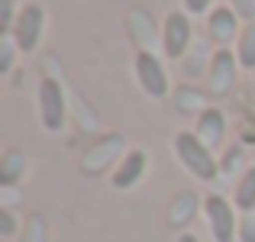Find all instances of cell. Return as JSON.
Masks as SVG:
<instances>
[{"mask_svg": "<svg viewBox=\"0 0 255 242\" xmlns=\"http://www.w3.org/2000/svg\"><path fill=\"white\" fill-rule=\"evenodd\" d=\"M178 242H200V239L194 236V233H181V236H178Z\"/></svg>", "mask_w": 255, "mask_h": 242, "instance_id": "cell-25", "label": "cell"}, {"mask_svg": "<svg viewBox=\"0 0 255 242\" xmlns=\"http://www.w3.org/2000/svg\"><path fill=\"white\" fill-rule=\"evenodd\" d=\"M132 68H136L139 87H142L149 97H155V100L168 97V75H165V65L158 62V58L152 55L149 49H139V52H136V62H132Z\"/></svg>", "mask_w": 255, "mask_h": 242, "instance_id": "cell-6", "label": "cell"}, {"mask_svg": "<svg viewBox=\"0 0 255 242\" xmlns=\"http://www.w3.org/2000/svg\"><path fill=\"white\" fill-rule=\"evenodd\" d=\"M236 58L243 68H255V23H246L236 42Z\"/></svg>", "mask_w": 255, "mask_h": 242, "instance_id": "cell-14", "label": "cell"}, {"mask_svg": "<svg viewBox=\"0 0 255 242\" xmlns=\"http://www.w3.org/2000/svg\"><path fill=\"white\" fill-rule=\"evenodd\" d=\"M239 165H243V145H233V149H226V155H223V161H220V171L233 174V171H236Z\"/></svg>", "mask_w": 255, "mask_h": 242, "instance_id": "cell-19", "label": "cell"}, {"mask_svg": "<svg viewBox=\"0 0 255 242\" xmlns=\"http://www.w3.org/2000/svg\"><path fill=\"white\" fill-rule=\"evenodd\" d=\"M230 6L239 13V19H246V23H255V0H230Z\"/></svg>", "mask_w": 255, "mask_h": 242, "instance_id": "cell-22", "label": "cell"}, {"mask_svg": "<svg viewBox=\"0 0 255 242\" xmlns=\"http://www.w3.org/2000/svg\"><path fill=\"white\" fill-rule=\"evenodd\" d=\"M194 210H197V194H191V191L178 194V197L171 200V207H168V226H174V230L187 226L194 220Z\"/></svg>", "mask_w": 255, "mask_h": 242, "instance_id": "cell-12", "label": "cell"}, {"mask_svg": "<svg viewBox=\"0 0 255 242\" xmlns=\"http://www.w3.org/2000/svg\"><path fill=\"white\" fill-rule=\"evenodd\" d=\"M42 26H45V10L42 3H23V10L16 13V23H13V42L19 52H32L42 39Z\"/></svg>", "mask_w": 255, "mask_h": 242, "instance_id": "cell-4", "label": "cell"}, {"mask_svg": "<svg viewBox=\"0 0 255 242\" xmlns=\"http://www.w3.org/2000/svg\"><path fill=\"white\" fill-rule=\"evenodd\" d=\"M171 145H174V155H178V161L184 165V171H191L197 181H213L220 174V161L213 158V149L200 142L197 132L181 129L178 136H174Z\"/></svg>", "mask_w": 255, "mask_h": 242, "instance_id": "cell-1", "label": "cell"}, {"mask_svg": "<svg viewBox=\"0 0 255 242\" xmlns=\"http://www.w3.org/2000/svg\"><path fill=\"white\" fill-rule=\"evenodd\" d=\"M233 204H236V210L249 213L255 210V165L246 168L243 178L236 181V191H233Z\"/></svg>", "mask_w": 255, "mask_h": 242, "instance_id": "cell-13", "label": "cell"}, {"mask_svg": "<svg viewBox=\"0 0 255 242\" xmlns=\"http://www.w3.org/2000/svg\"><path fill=\"white\" fill-rule=\"evenodd\" d=\"M142 171H145V152L142 149H132L129 155L120 161L117 171H113V187H117V191H126V187L139 184Z\"/></svg>", "mask_w": 255, "mask_h": 242, "instance_id": "cell-10", "label": "cell"}, {"mask_svg": "<svg viewBox=\"0 0 255 242\" xmlns=\"http://www.w3.org/2000/svg\"><path fill=\"white\" fill-rule=\"evenodd\" d=\"M174 107H178L181 113H204L207 110V104H204V94L200 91H194V87H181L178 94H174Z\"/></svg>", "mask_w": 255, "mask_h": 242, "instance_id": "cell-15", "label": "cell"}, {"mask_svg": "<svg viewBox=\"0 0 255 242\" xmlns=\"http://www.w3.org/2000/svg\"><path fill=\"white\" fill-rule=\"evenodd\" d=\"M194 132H197V139L204 145L217 149V145L223 142V136H226V117H223V110L207 107L204 113H197V126H194Z\"/></svg>", "mask_w": 255, "mask_h": 242, "instance_id": "cell-9", "label": "cell"}, {"mask_svg": "<svg viewBox=\"0 0 255 242\" xmlns=\"http://www.w3.org/2000/svg\"><path fill=\"white\" fill-rule=\"evenodd\" d=\"M204 58H207V42H194L191 49H187V55L181 58V62H184V75L197 78L200 71H204Z\"/></svg>", "mask_w": 255, "mask_h": 242, "instance_id": "cell-16", "label": "cell"}, {"mask_svg": "<svg viewBox=\"0 0 255 242\" xmlns=\"http://www.w3.org/2000/svg\"><path fill=\"white\" fill-rule=\"evenodd\" d=\"M239 136H243L246 145H255V117L243 120V126H239Z\"/></svg>", "mask_w": 255, "mask_h": 242, "instance_id": "cell-23", "label": "cell"}, {"mask_svg": "<svg viewBox=\"0 0 255 242\" xmlns=\"http://www.w3.org/2000/svg\"><path fill=\"white\" fill-rule=\"evenodd\" d=\"M13 23H16V13H13V0H0V32L10 36Z\"/></svg>", "mask_w": 255, "mask_h": 242, "instance_id": "cell-18", "label": "cell"}, {"mask_svg": "<svg viewBox=\"0 0 255 242\" xmlns=\"http://www.w3.org/2000/svg\"><path fill=\"white\" fill-rule=\"evenodd\" d=\"M26 165H29V158H26L19 149H6L3 158H0V184H3V187H13L19 178H23Z\"/></svg>", "mask_w": 255, "mask_h": 242, "instance_id": "cell-11", "label": "cell"}, {"mask_svg": "<svg viewBox=\"0 0 255 242\" xmlns=\"http://www.w3.org/2000/svg\"><path fill=\"white\" fill-rule=\"evenodd\" d=\"M162 45L168 58H184L187 49L194 45V29H191V16L187 10H171L165 16V29H162Z\"/></svg>", "mask_w": 255, "mask_h": 242, "instance_id": "cell-3", "label": "cell"}, {"mask_svg": "<svg viewBox=\"0 0 255 242\" xmlns=\"http://www.w3.org/2000/svg\"><path fill=\"white\" fill-rule=\"evenodd\" d=\"M239 242H255V210L239 217Z\"/></svg>", "mask_w": 255, "mask_h": 242, "instance_id": "cell-20", "label": "cell"}, {"mask_svg": "<svg viewBox=\"0 0 255 242\" xmlns=\"http://www.w3.org/2000/svg\"><path fill=\"white\" fill-rule=\"evenodd\" d=\"M204 217H207L213 242L239 239V217L233 213V204L223 197V194H210V197L204 200Z\"/></svg>", "mask_w": 255, "mask_h": 242, "instance_id": "cell-2", "label": "cell"}, {"mask_svg": "<svg viewBox=\"0 0 255 242\" xmlns=\"http://www.w3.org/2000/svg\"><path fill=\"white\" fill-rule=\"evenodd\" d=\"M239 13L233 6H213L210 16H207V36L220 45V49H230V42H239Z\"/></svg>", "mask_w": 255, "mask_h": 242, "instance_id": "cell-8", "label": "cell"}, {"mask_svg": "<svg viewBox=\"0 0 255 242\" xmlns=\"http://www.w3.org/2000/svg\"><path fill=\"white\" fill-rule=\"evenodd\" d=\"M210 3H213V0H184V10L187 13H207Z\"/></svg>", "mask_w": 255, "mask_h": 242, "instance_id": "cell-24", "label": "cell"}, {"mask_svg": "<svg viewBox=\"0 0 255 242\" xmlns=\"http://www.w3.org/2000/svg\"><path fill=\"white\" fill-rule=\"evenodd\" d=\"M13 233H16V217H13V210H0V239H13Z\"/></svg>", "mask_w": 255, "mask_h": 242, "instance_id": "cell-21", "label": "cell"}, {"mask_svg": "<svg viewBox=\"0 0 255 242\" xmlns=\"http://www.w3.org/2000/svg\"><path fill=\"white\" fill-rule=\"evenodd\" d=\"M39 117L49 132H58L65 126V94L55 78H42L39 84Z\"/></svg>", "mask_w": 255, "mask_h": 242, "instance_id": "cell-7", "label": "cell"}, {"mask_svg": "<svg viewBox=\"0 0 255 242\" xmlns=\"http://www.w3.org/2000/svg\"><path fill=\"white\" fill-rule=\"evenodd\" d=\"M13 52H16L13 36H0V71H3V75L13 68Z\"/></svg>", "mask_w": 255, "mask_h": 242, "instance_id": "cell-17", "label": "cell"}, {"mask_svg": "<svg viewBox=\"0 0 255 242\" xmlns=\"http://www.w3.org/2000/svg\"><path fill=\"white\" fill-rule=\"evenodd\" d=\"M236 78H239V58L230 49H217L210 55V65H207V91L223 97L236 87Z\"/></svg>", "mask_w": 255, "mask_h": 242, "instance_id": "cell-5", "label": "cell"}]
</instances>
